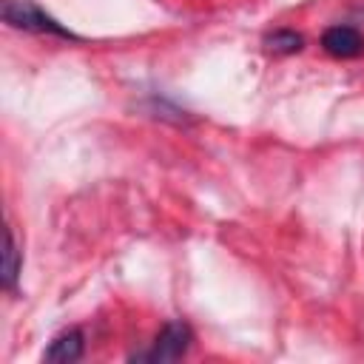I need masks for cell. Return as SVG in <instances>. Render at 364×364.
I'll return each instance as SVG.
<instances>
[{
    "label": "cell",
    "mask_w": 364,
    "mask_h": 364,
    "mask_svg": "<svg viewBox=\"0 0 364 364\" xmlns=\"http://www.w3.org/2000/svg\"><path fill=\"white\" fill-rule=\"evenodd\" d=\"M321 46L327 54H333L338 60H350L364 51V37L353 26H333L321 34Z\"/></svg>",
    "instance_id": "cell-3"
},
{
    "label": "cell",
    "mask_w": 364,
    "mask_h": 364,
    "mask_svg": "<svg viewBox=\"0 0 364 364\" xmlns=\"http://www.w3.org/2000/svg\"><path fill=\"white\" fill-rule=\"evenodd\" d=\"M82 350H85V338L80 330H63L46 350V361L48 364H74L82 358Z\"/></svg>",
    "instance_id": "cell-4"
},
{
    "label": "cell",
    "mask_w": 364,
    "mask_h": 364,
    "mask_svg": "<svg viewBox=\"0 0 364 364\" xmlns=\"http://www.w3.org/2000/svg\"><path fill=\"white\" fill-rule=\"evenodd\" d=\"M264 46L273 54H296V51H301L304 37L296 34V31H290V28H279V31H273V34L264 37Z\"/></svg>",
    "instance_id": "cell-5"
},
{
    "label": "cell",
    "mask_w": 364,
    "mask_h": 364,
    "mask_svg": "<svg viewBox=\"0 0 364 364\" xmlns=\"http://www.w3.org/2000/svg\"><path fill=\"white\" fill-rule=\"evenodd\" d=\"M3 20L11 28H23V31H37V34H57V37H68L74 40V34L68 28H63L54 17H48L37 3L31 0H3Z\"/></svg>",
    "instance_id": "cell-1"
},
{
    "label": "cell",
    "mask_w": 364,
    "mask_h": 364,
    "mask_svg": "<svg viewBox=\"0 0 364 364\" xmlns=\"http://www.w3.org/2000/svg\"><path fill=\"white\" fill-rule=\"evenodd\" d=\"M191 341H193V333H191V327L185 321H168L159 330V336H156V341H154V347H151V353L145 358L148 361H159V364L176 361V358H182L188 353Z\"/></svg>",
    "instance_id": "cell-2"
},
{
    "label": "cell",
    "mask_w": 364,
    "mask_h": 364,
    "mask_svg": "<svg viewBox=\"0 0 364 364\" xmlns=\"http://www.w3.org/2000/svg\"><path fill=\"white\" fill-rule=\"evenodd\" d=\"M20 276V250H17V242H14V233L6 230V250H3V284L6 287H14Z\"/></svg>",
    "instance_id": "cell-6"
}]
</instances>
